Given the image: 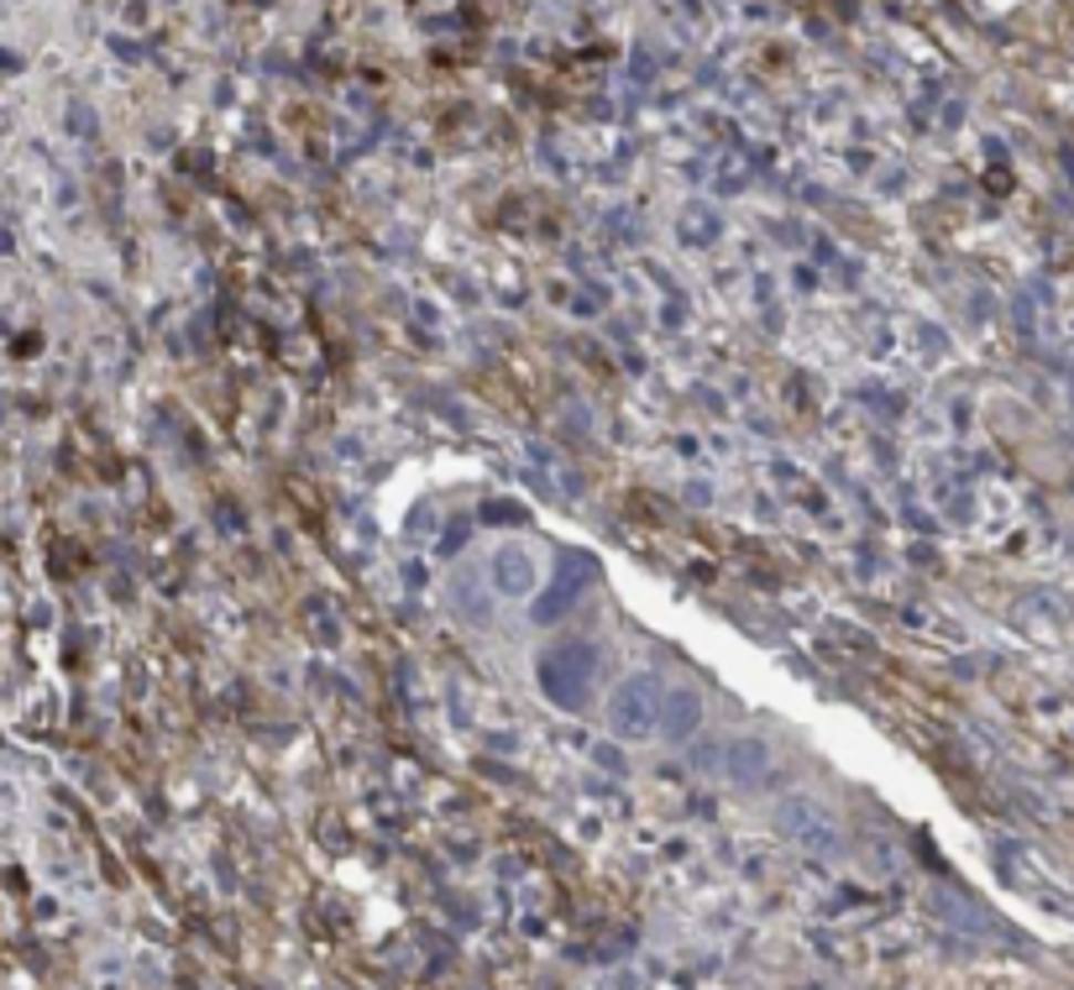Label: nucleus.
I'll list each match as a JSON object with an SVG mask.
<instances>
[{
  "mask_svg": "<svg viewBox=\"0 0 1074 990\" xmlns=\"http://www.w3.org/2000/svg\"><path fill=\"white\" fill-rule=\"evenodd\" d=\"M708 765L723 781H760V775L771 771V750L760 739H723V744H713Z\"/></svg>",
  "mask_w": 1074,
  "mask_h": 990,
  "instance_id": "nucleus-4",
  "label": "nucleus"
},
{
  "mask_svg": "<svg viewBox=\"0 0 1074 990\" xmlns=\"http://www.w3.org/2000/svg\"><path fill=\"white\" fill-rule=\"evenodd\" d=\"M572 597H582V582H566V587H556V593H545L535 603V618L540 624H556V618L572 608Z\"/></svg>",
  "mask_w": 1074,
  "mask_h": 990,
  "instance_id": "nucleus-7",
  "label": "nucleus"
},
{
  "mask_svg": "<svg viewBox=\"0 0 1074 990\" xmlns=\"http://www.w3.org/2000/svg\"><path fill=\"white\" fill-rule=\"evenodd\" d=\"M593 671H597L593 645H577V639L551 645L540 655V692L551 697L556 708H566V713H582L587 697H593Z\"/></svg>",
  "mask_w": 1074,
  "mask_h": 990,
  "instance_id": "nucleus-1",
  "label": "nucleus"
},
{
  "mask_svg": "<svg viewBox=\"0 0 1074 990\" xmlns=\"http://www.w3.org/2000/svg\"><path fill=\"white\" fill-rule=\"evenodd\" d=\"M660 708H666V687L656 676H629L608 697V729L618 739H650L660 729Z\"/></svg>",
  "mask_w": 1074,
  "mask_h": 990,
  "instance_id": "nucleus-2",
  "label": "nucleus"
},
{
  "mask_svg": "<svg viewBox=\"0 0 1074 990\" xmlns=\"http://www.w3.org/2000/svg\"><path fill=\"white\" fill-rule=\"evenodd\" d=\"M666 702H671V708H660V729L656 733H666V739H687V729H692L697 713H702V708H697V697L692 692H666Z\"/></svg>",
  "mask_w": 1074,
  "mask_h": 990,
  "instance_id": "nucleus-6",
  "label": "nucleus"
},
{
  "mask_svg": "<svg viewBox=\"0 0 1074 990\" xmlns=\"http://www.w3.org/2000/svg\"><path fill=\"white\" fill-rule=\"evenodd\" d=\"M781 829L792 833L796 844H807V850H834L838 833H834V817L813 802H786L781 807Z\"/></svg>",
  "mask_w": 1074,
  "mask_h": 990,
  "instance_id": "nucleus-5",
  "label": "nucleus"
},
{
  "mask_svg": "<svg viewBox=\"0 0 1074 990\" xmlns=\"http://www.w3.org/2000/svg\"><path fill=\"white\" fill-rule=\"evenodd\" d=\"M488 576H493V587L503 597H530V593H540V561H535V551H519V545H503V551H493V561H488Z\"/></svg>",
  "mask_w": 1074,
  "mask_h": 990,
  "instance_id": "nucleus-3",
  "label": "nucleus"
}]
</instances>
